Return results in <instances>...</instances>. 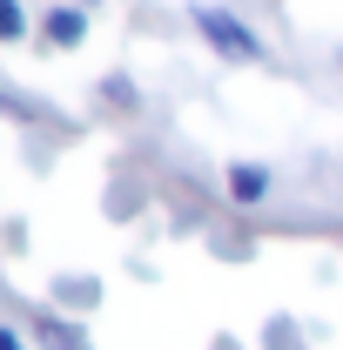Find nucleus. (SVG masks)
<instances>
[{
	"mask_svg": "<svg viewBox=\"0 0 343 350\" xmlns=\"http://www.w3.org/2000/svg\"><path fill=\"white\" fill-rule=\"evenodd\" d=\"M189 21H195V34H202L222 61H262V41L243 27V21H236V14H229V7H209V0H202Z\"/></svg>",
	"mask_w": 343,
	"mask_h": 350,
	"instance_id": "f257e3e1",
	"label": "nucleus"
},
{
	"mask_svg": "<svg viewBox=\"0 0 343 350\" xmlns=\"http://www.w3.org/2000/svg\"><path fill=\"white\" fill-rule=\"evenodd\" d=\"M41 27H47V41H54V47H74V41L87 34V7H68V0H61Z\"/></svg>",
	"mask_w": 343,
	"mask_h": 350,
	"instance_id": "f03ea898",
	"label": "nucleus"
},
{
	"mask_svg": "<svg viewBox=\"0 0 343 350\" xmlns=\"http://www.w3.org/2000/svg\"><path fill=\"white\" fill-rule=\"evenodd\" d=\"M229 196H236V202H262V196H269V169H262V162H236V169H229Z\"/></svg>",
	"mask_w": 343,
	"mask_h": 350,
	"instance_id": "7ed1b4c3",
	"label": "nucleus"
},
{
	"mask_svg": "<svg viewBox=\"0 0 343 350\" xmlns=\"http://www.w3.org/2000/svg\"><path fill=\"white\" fill-rule=\"evenodd\" d=\"M27 34V14H20V0H0V41H20Z\"/></svg>",
	"mask_w": 343,
	"mask_h": 350,
	"instance_id": "20e7f679",
	"label": "nucleus"
},
{
	"mask_svg": "<svg viewBox=\"0 0 343 350\" xmlns=\"http://www.w3.org/2000/svg\"><path fill=\"white\" fill-rule=\"evenodd\" d=\"M94 297H101V283H94V276H87V283H74V276H68V283H61V304H74V310H94Z\"/></svg>",
	"mask_w": 343,
	"mask_h": 350,
	"instance_id": "39448f33",
	"label": "nucleus"
},
{
	"mask_svg": "<svg viewBox=\"0 0 343 350\" xmlns=\"http://www.w3.org/2000/svg\"><path fill=\"white\" fill-rule=\"evenodd\" d=\"M0 350H27V344H20V337H14V330H7V323H0Z\"/></svg>",
	"mask_w": 343,
	"mask_h": 350,
	"instance_id": "423d86ee",
	"label": "nucleus"
},
{
	"mask_svg": "<svg viewBox=\"0 0 343 350\" xmlns=\"http://www.w3.org/2000/svg\"><path fill=\"white\" fill-rule=\"evenodd\" d=\"M68 7H94V0H68Z\"/></svg>",
	"mask_w": 343,
	"mask_h": 350,
	"instance_id": "0eeeda50",
	"label": "nucleus"
}]
</instances>
